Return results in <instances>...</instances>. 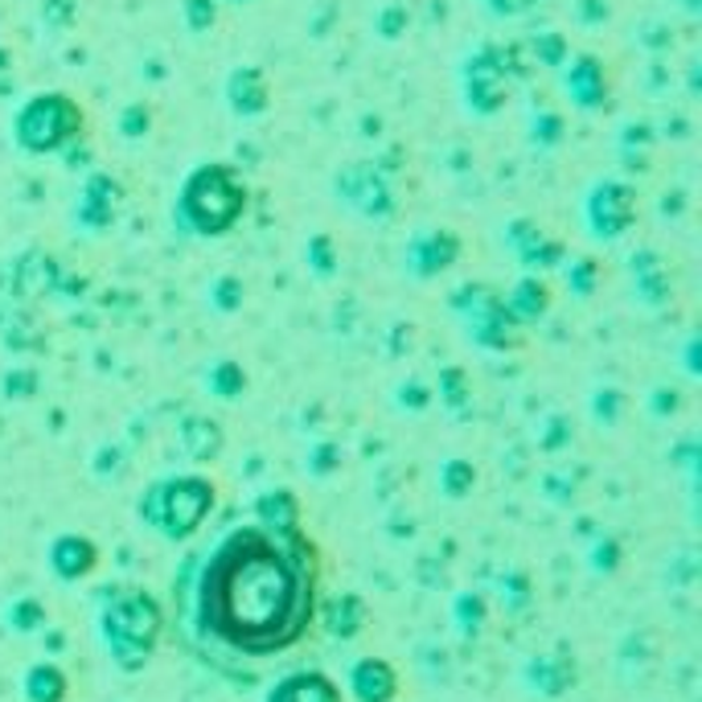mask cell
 Masks as SVG:
<instances>
[{
    "label": "cell",
    "mask_w": 702,
    "mask_h": 702,
    "mask_svg": "<svg viewBox=\"0 0 702 702\" xmlns=\"http://www.w3.org/2000/svg\"><path fill=\"white\" fill-rule=\"evenodd\" d=\"M682 390L678 387H653L649 390V415H653V419H669V415H678V411H682Z\"/></svg>",
    "instance_id": "obj_48"
},
{
    "label": "cell",
    "mask_w": 702,
    "mask_h": 702,
    "mask_svg": "<svg viewBox=\"0 0 702 702\" xmlns=\"http://www.w3.org/2000/svg\"><path fill=\"white\" fill-rule=\"evenodd\" d=\"M530 58H526V46L522 41H510V46H477L473 54L464 58L461 66V91H464V108L480 115V120H493L505 111L510 95H514V83L530 78Z\"/></svg>",
    "instance_id": "obj_6"
},
{
    "label": "cell",
    "mask_w": 702,
    "mask_h": 702,
    "mask_svg": "<svg viewBox=\"0 0 702 702\" xmlns=\"http://www.w3.org/2000/svg\"><path fill=\"white\" fill-rule=\"evenodd\" d=\"M563 140H567V120H563V111L538 108L535 120H530V145H535L538 152H551V148H559Z\"/></svg>",
    "instance_id": "obj_33"
},
{
    "label": "cell",
    "mask_w": 702,
    "mask_h": 702,
    "mask_svg": "<svg viewBox=\"0 0 702 702\" xmlns=\"http://www.w3.org/2000/svg\"><path fill=\"white\" fill-rule=\"evenodd\" d=\"M628 276H632V292L649 309H662L669 300V272L662 267V255L653 247H637L628 255Z\"/></svg>",
    "instance_id": "obj_21"
},
{
    "label": "cell",
    "mask_w": 702,
    "mask_h": 702,
    "mask_svg": "<svg viewBox=\"0 0 702 702\" xmlns=\"http://www.w3.org/2000/svg\"><path fill=\"white\" fill-rule=\"evenodd\" d=\"M41 632H46V645L54 649V653H58L62 645H66V632H62V628H50V625H46Z\"/></svg>",
    "instance_id": "obj_55"
},
{
    "label": "cell",
    "mask_w": 702,
    "mask_h": 702,
    "mask_svg": "<svg viewBox=\"0 0 702 702\" xmlns=\"http://www.w3.org/2000/svg\"><path fill=\"white\" fill-rule=\"evenodd\" d=\"M251 510H255V522L263 526H272V530H300L304 522V510H300V498H296V489L288 485H276V489H263L255 501H251Z\"/></svg>",
    "instance_id": "obj_22"
},
{
    "label": "cell",
    "mask_w": 702,
    "mask_h": 702,
    "mask_svg": "<svg viewBox=\"0 0 702 702\" xmlns=\"http://www.w3.org/2000/svg\"><path fill=\"white\" fill-rule=\"evenodd\" d=\"M517 263H522L526 272L542 276V272H551V267H563V263H567V242L542 230L530 247H522V251H517Z\"/></svg>",
    "instance_id": "obj_27"
},
{
    "label": "cell",
    "mask_w": 702,
    "mask_h": 702,
    "mask_svg": "<svg viewBox=\"0 0 702 702\" xmlns=\"http://www.w3.org/2000/svg\"><path fill=\"white\" fill-rule=\"evenodd\" d=\"M321 628L329 632L333 641H353V637H362L369 625V604L362 591H337L333 600H321Z\"/></svg>",
    "instance_id": "obj_16"
},
{
    "label": "cell",
    "mask_w": 702,
    "mask_h": 702,
    "mask_svg": "<svg viewBox=\"0 0 702 702\" xmlns=\"http://www.w3.org/2000/svg\"><path fill=\"white\" fill-rule=\"evenodd\" d=\"M353 702H394L403 694V678H399V665L387 657H358L346 674Z\"/></svg>",
    "instance_id": "obj_15"
},
{
    "label": "cell",
    "mask_w": 702,
    "mask_h": 702,
    "mask_svg": "<svg viewBox=\"0 0 702 702\" xmlns=\"http://www.w3.org/2000/svg\"><path fill=\"white\" fill-rule=\"evenodd\" d=\"M493 17L501 21H514V17H526V13H535L538 4H547V0H480Z\"/></svg>",
    "instance_id": "obj_51"
},
{
    "label": "cell",
    "mask_w": 702,
    "mask_h": 702,
    "mask_svg": "<svg viewBox=\"0 0 702 702\" xmlns=\"http://www.w3.org/2000/svg\"><path fill=\"white\" fill-rule=\"evenodd\" d=\"M177 440H181V452L193 464H214L226 452V427L214 415L189 411V415H181V424H177Z\"/></svg>",
    "instance_id": "obj_19"
},
{
    "label": "cell",
    "mask_w": 702,
    "mask_h": 702,
    "mask_svg": "<svg viewBox=\"0 0 702 702\" xmlns=\"http://www.w3.org/2000/svg\"><path fill=\"white\" fill-rule=\"evenodd\" d=\"M526 54L535 66H547V71H563V62L572 58V41L559 34V29H542L526 41Z\"/></svg>",
    "instance_id": "obj_28"
},
{
    "label": "cell",
    "mask_w": 702,
    "mask_h": 702,
    "mask_svg": "<svg viewBox=\"0 0 702 702\" xmlns=\"http://www.w3.org/2000/svg\"><path fill=\"white\" fill-rule=\"evenodd\" d=\"M501 296H505V309H510V316H514L522 329L542 325L554 309L551 284H547L542 276H535V272H522V276L514 279V288H510V292H501Z\"/></svg>",
    "instance_id": "obj_18"
},
{
    "label": "cell",
    "mask_w": 702,
    "mask_h": 702,
    "mask_svg": "<svg viewBox=\"0 0 702 702\" xmlns=\"http://www.w3.org/2000/svg\"><path fill=\"white\" fill-rule=\"evenodd\" d=\"M477 489V464L464 461V456H448L440 464V493L448 501H464Z\"/></svg>",
    "instance_id": "obj_30"
},
{
    "label": "cell",
    "mask_w": 702,
    "mask_h": 702,
    "mask_svg": "<svg viewBox=\"0 0 702 702\" xmlns=\"http://www.w3.org/2000/svg\"><path fill=\"white\" fill-rule=\"evenodd\" d=\"M251 210V185L230 161H202L177 185L173 222L193 239H226Z\"/></svg>",
    "instance_id": "obj_2"
},
{
    "label": "cell",
    "mask_w": 702,
    "mask_h": 702,
    "mask_svg": "<svg viewBox=\"0 0 702 702\" xmlns=\"http://www.w3.org/2000/svg\"><path fill=\"white\" fill-rule=\"evenodd\" d=\"M165 604L145 588H111L99 609V637L124 674H140L165 637Z\"/></svg>",
    "instance_id": "obj_3"
},
{
    "label": "cell",
    "mask_w": 702,
    "mask_h": 702,
    "mask_svg": "<svg viewBox=\"0 0 702 702\" xmlns=\"http://www.w3.org/2000/svg\"><path fill=\"white\" fill-rule=\"evenodd\" d=\"M542 235V226H538L535 218H510L505 226H501V242L510 247V251H522V247H530V242Z\"/></svg>",
    "instance_id": "obj_47"
},
{
    "label": "cell",
    "mask_w": 702,
    "mask_h": 702,
    "mask_svg": "<svg viewBox=\"0 0 702 702\" xmlns=\"http://www.w3.org/2000/svg\"><path fill=\"white\" fill-rule=\"evenodd\" d=\"M431 394H440V406H448L452 415H468L473 406V378L464 366H443L440 383L431 387Z\"/></svg>",
    "instance_id": "obj_25"
},
{
    "label": "cell",
    "mask_w": 702,
    "mask_h": 702,
    "mask_svg": "<svg viewBox=\"0 0 702 702\" xmlns=\"http://www.w3.org/2000/svg\"><path fill=\"white\" fill-rule=\"evenodd\" d=\"M37 390H41V374H37L34 366H13V369H4V378H0V394L13 399V403L34 399Z\"/></svg>",
    "instance_id": "obj_39"
},
{
    "label": "cell",
    "mask_w": 702,
    "mask_h": 702,
    "mask_svg": "<svg viewBox=\"0 0 702 702\" xmlns=\"http://www.w3.org/2000/svg\"><path fill=\"white\" fill-rule=\"evenodd\" d=\"M124 205H128V189L115 173L91 168L83 185H78V202H74V226L87 230V235H108L120 226L124 218Z\"/></svg>",
    "instance_id": "obj_10"
},
{
    "label": "cell",
    "mask_w": 702,
    "mask_h": 702,
    "mask_svg": "<svg viewBox=\"0 0 702 702\" xmlns=\"http://www.w3.org/2000/svg\"><path fill=\"white\" fill-rule=\"evenodd\" d=\"M563 91L572 99L575 111H609L612 108V74L609 62L591 50H572V58L563 62Z\"/></svg>",
    "instance_id": "obj_12"
},
{
    "label": "cell",
    "mask_w": 702,
    "mask_h": 702,
    "mask_svg": "<svg viewBox=\"0 0 702 702\" xmlns=\"http://www.w3.org/2000/svg\"><path fill=\"white\" fill-rule=\"evenodd\" d=\"M575 17H579V25H604L612 17V4L609 0H575Z\"/></svg>",
    "instance_id": "obj_53"
},
{
    "label": "cell",
    "mask_w": 702,
    "mask_h": 702,
    "mask_svg": "<svg viewBox=\"0 0 702 702\" xmlns=\"http://www.w3.org/2000/svg\"><path fill=\"white\" fill-rule=\"evenodd\" d=\"M452 620L461 628L468 641H477L485 620H489V600L480 596V591H456V600H452Z\"/></svg>",
    "instance_id": "obj_29"
},
{
    "label": "cell",
    "mask_w": 702,
    "mask_h": 702,
    "mask_svg": "<svg viewBox=\"0 0 702 702\" xmlns=\"http://www.w3.org/2000/svg\"><path fill=\"white\" fill-rule=\"evenodd\" d=\"M394 403H399V411H406V415H424L427 406L436 403V394H431V387H427L424 378H406V383H399V390H394Z\"/></svg>",
    "instance_id": "obj_45"
},
{
    "label": "cell",
    "mask_w": 702,
    "mask_h": 702,
    "mask_svg": "<svg viewBox=\"0 0 702 702\" xmlns=\"http://www.w3.org/2000/svg\"><path fill=\"white\" fill-rule=\"evenodd\" d=\"M448 309L461 316L468 341L480 346L485 353H517L526 346V329L510 316L505 296L485 279H468L461 288H452Z\"/></svg>",
    "instance_id": "obj_7"
},
{
    "label": "cell",
    "mask_w": 702,
    "mask_h": 702,
    "mask_svg": "<svg viewBox=\"0 0 702 702\" xmlns=\"http://www.w3.org/2000/svg\"><path fill=\"white\" fill-rule=\"evenodd\" d=\"M686 369L699 374V337H690V346H686Z\"/></svg>",
    "instance_id": "obj_56"
},
{
    "label": "cell",
    "mask_w": 702,
    "mask_h": 702,
    "mask_svg": "<svg viewBox=\"0 0 702 702\" xmlns=\"http://www.w3.org/2000/svg\"><path fill=\"white\" fill-rule=\"evenodd\" d=\"M222 99L235 120H263L272 111V78L263 66H235L222 83Z\"/></svg>",
    "instance_id": "obj_13"
},
{
    "label": "cell",
    "mask_w": 702,
    "mask_h": 702,
    "mask_svg": "<svg viewBox=\"0 0 702 702\" xmlns=\"http://www.w3.org/2000/svg\"><path fill=\"white\" fill-rule=\"evenodd\" d=\"M575 440V424L567 419V415H559V411H551L542 424H538V452H563L567 443Z\"/></svg>",
    "instance_id": "obj_38"
},
{
    "label": "cell",
    "mask_w": 702,
    "mask_h": 702,
    "mask_svg": "<svg viewBox=\"0 0 702 702\" xmlns=\"http://www.w3.org/2000/svg\"><path fill=\"white\" fill-rule=\"evenodd\" d=\"M588 563H591V572L596 575H616L620 572V563H625V547H620L612 535H600L596 542H591Z\"/></svg>",
    "instance_id": "obj_41"
},
{
    "label": "cell",
    "mask_w": 702,
    "mask_h": 702,
    "mask_svg": "<svg viewBox=\"0 0 702 702\" xmlns=\"http://www.w3.org/2000/svg\"><path fill=\"white\" fill-rule=\"evenodd\" d=\"M464 259V239L452 226H431V230H415L403 247V272L411 279H440L448 276Z\"/></svg>",
    "instance_id": "obj_11"
},
{
    "label": "cell",
    "mask_w": 702,
    "mask_h": 702,
    "mask_svg": "<svg viewBox=\"0 0 702 702\" xmlns=\"http://www.w3.org/2000/svg\"><path fill=\"white\" fill-rule=\"evenodd\" d=\"M591 419L604 427H616L628 411V394L620 387H596L591 390Z\"/></svg>",
    "instance_id": "obj_34"
},
{
    "label": "cell",
    "mask_w": 702,
    "mask_h": 702,
    "mask_svg": "<svg viewBox=\"0 0 702 702\" xmlns=\"http://www.w3.org/2000/svg\"><path fill=\"white\" fill-rule=\"evenodd\" d=\"M205 300H210V309L222 316L239 313L242 300H247V284H242V276H235V272H222V276L210 279V292H205Z\"/></svg>",
    "instance_id": "obj_32"
},
{
    "label": "cell",
    "mask_w": 702,
    "mask_h": 702,
    "mask_svg": "<svg viewBox=\"0 0 702 702\" xmlns=\"http://www.w3.org/2000/svg\"><path fill=\"white\" fill-rule=\"evenodd\" d=\"M4 625L13 628V632H21V637H34V632H41V628L50 625V612H46V604L37 596H21L4 612Z\"/></svg>",
    "instance_id": "obj_31"
},
{
    "label": "cell",
    "mask_w": 702,
    "mask_h": 702,
    "mask_svg": "<svg viewBox=\"0 0 702 702\" xmlns=\"http://www.w3.org/2000/svg\"><path fill=\"white\" fill-rule=\"evenodd\" d=\"M83 136H91V120L71 91L25 95L21 108L13 111V145L29 156H58Z\"/></svg>",
    "instance_id": "obj_5"
},
{
    "label": "cell",
    "mask_w": 702,
    "mask_h": 702,
    "mask_svg": "<svg viewBox=\"0 0 702 702\" xmlns=\"http://www.w3.org/2000/svg\"><path fill=\"white\" fill-rule=\"evenodd\" d=\"M637 41H641L645 50H653V54H665V50L674 46V34H669V25H665V21H645V25H641V34H637Z\"/></svg>",
    "instance_id": "obj_50"
},
{
    "label": "cell",
    "mask_w": 702,
    "mask_h": 702,
    "mask_svg": "<svg viewBox=\"0 0 702 702\" xmlns=\"http://www.w3.org/2000/svg\"><path fill=\"white\" fill-rule=\"evenodd\" d=\"M74 21H78V0H41V25L66 34Z\"/></svg>",
    "instance_id": "obj_46"
},
{
    "label": "cell",
    "mask_w": 702,
    "mask_h": 702,
    "mask_svg": "<svg viewBox=\"0 0 702 702\" xmlns=\"http://www.w3.org/2000/svg\"><path fill=\"white\" fill-rule=\"evenodd\" d=\"M406 25H411V13H406V4H399V0H387L374 13V34L383 37V41H399L406 34Z\"/></svg>",
    "instance_id": "obj_43"
},
{
    "label": "cell",
    "mask_w": 702,
    "mask_h": 702,
    "mask_svg": "<svg viewBox=\"0 0 702 702\" xmlns=\"http://www.w3.org/2000/svg\"><path fill=\"white\" fill-rule=\"evenodd\" d=\"M46 563H50V572H54L58 584H83V579H91V575L99 572L103 551H99V542H95L91 535L66 530V535H58L54 542H50Z\"/></svg>",
    "instance_id": "obj_14"
},
{
    "label": "cell",
    "mask_w": 702,
    "mask_h": 702,
    "mask_svg": "<svg viewBox=\"0 0 702 702\" xmlns=\"http://www.w3.org/2000/svg\"><path fill=\"white\" fill-rule=\"evenodd\" d=\"M91 468L99 480H120L128 473V448H124V443H103V448L95 452Z\"/></svg>",
    "instance_id": "obj_44"
},
{
    "label": "cell",
    "mask_w": 702,
    "mask_h": 702,
    "mask_svg": "<svg viewBox=\"0 0 702 702\" xmlns=\"http://www.w3.org/2000/svg\"><path fill=\"white\" fill-rule=\"evenodd\" d=\"M218 17H222V0H181V25L189 34H210L218 29Z\"/></svg>",
    "instance_id": "obj_37"
},
{
    "label": "cell",
    "mask_w": 702,
    "mask_h": 702,
    "mask_svg": "<svg viewBox=\"0 0 702 702\" xmlns=\"http://www.w3.org/2000/svg\"><path fill=\"white\" fill-rule=\"evenodd\" d=\"M378 128H383V120H378V115L369 120V115H366V131H362V136H378Z\"/></svg>",
    "instance_id": "obj_58"
},
{
    "label": "cell",
    "mask_w": 702,
    "mask_h": 702,
    "mask_svg": "<svg viewBox=\"0 0 702 702\" xmlns=\"http://www.w3.org/2000/svg\"><path fill=\"white\" fill-rule=\"evenodd\" d=\"M304 468H309V477L329 480L333 473L341 468V443H337V440H316V443H309V456H304Z\"/></svg>",
    "instance_id": "obj_40"
},
{
    "label": "cell",
    "mask_w": 702,
    "mask_h": 702,
    "mask_svg": "<svg viewBox=\"0 0 702 702\" xmlns=\"http://www.w3.org/2000/svg\"><path fill=\"white\" fill-rule=\"evenodd\" d=\"M62 165L71 168V173H91V165H95V145H91V136H83V140H74V145H66L62 152Z\"/></svg>",
    "instance_id": "obj_49"
},
{
    "label": "cell",
    "mask_w": 702,
    "mask_h": 702,
    "mask_svg": "<svg viewBox=\"0 0 702 702\" xmlns=\"http://www.w3.org/2000/svg\"><path fill=\"white\" fill-rule=\"evenodd\" d=\"M682 210H686V193H682V189H674V193H665V198H662V214H665V218H669V214H682Z\"/></svg>",
    "instance_id": "obj_54"
},
{
    "label": "cell",
    "mask_w": 702,
    "mask_h": 702,
    "mask_svg": "<svg viewBox=\"0 0 702 702\" xmlns=\"http://www.w3.org/2000/svg\"><path fill=\"white\" fill-rule=\"evenodd\" d=\"M304 267L316 279H333L341 272V247H337V239H333L329 230L309 235V242H304Z\"/></svg>",
    "instance_id": "obj_26"
},
{
    "label": "cell",
    "mask_w": 702,
    "mask_h": 702,
    "mask_svg": "<svg viewBox=\"0 0 702 702\" xmlns=\"http://www.w3.org/2000/svg\"><path fill=\"white\" fill-rule=\"evenodd\" d=\"M522 682L530 686L538 699H563L579 682V674H575V662L567 653H535L522 665Z\"/></svg>",
    "instance_id": "obj_17"
},
{
    "label": "cell",
    "mask_w": 702,
    "mask_h": 702,
    "mask_svg": "<svg viewBox=\"0 0 702 702\" xmlns=\"http://www.w3.org/2000/svg\"><path fill=\"white\" fill-rule=\"evenodd\" d=\"M222 4H251V0H222Z\"/></svg>",
    "instance_id": "obj_60"
},
{
    "label": "cell",
    "mask_w": 702,
    "mask_h": 702,
    "mask_svg": "<svg viewBox=\"0 0 702 702\" xmlns=\"http://www.w3.org/2000/svg\"><path fill=\"white\" fill-rule=\"evenodd\" d=\"M218 505V485L205 473H177V477H156L145 485L136 501V514L145 526L168 542H189L202 530Z\"/></svg>",
    "instance_id": "obj_4"
},
{
    "label": "cell",
    "mask_w": 702,
    "mask_h": 702,
    "mask_svg": "<svg viewBox=\"0 0 702 702\" xmlns=\"http://www.w3.org/2000/svg\"><path fill=\"white\" fill-rule=\"evenodd\" d=\"M637 185L625 177H600L584 198V222L596 242H620L637 226Z\"/></svg>",
    "instance_id": "obj_9"
},
{
    "label": "cell",
    "mask_w": 702,
    "mask_h": 702,
    "mask_svg": "<svg viewBox=\"0 0 702 702\" xmlns=\"http://www.w3.org/2000/svg\"><path fill=\"white\" fill-rule=\"evenodd\" d=\"M498 591H501L505 612H514V616H522V612L530 609V600H535V584H530V575L526 572H505L498 579Z\"/></svg>",
    "instance_id": "obj_35"
},
{
    "label": "cell",
    "mask_w": 702,
    "mask_h": 702,
    "mask_svg": "<svg viewBox=\"0 0 702 702\" xmlns=\"http://www.w3.org/2000/svg\"><path fill=\"white\" fill-rule=\"evenodd\" d=\"M542 489H547V498L559 501V505H572L575 498V480L567 473H547L542 477Z\"/></svg>",
    "instance_id": "obj_52"
},
{
    "label": "cell",
    "mask_w": 702,
    "mask_h": 702,
    "mask_svg": "<svg viewBox=\"0 0 702 702\" xmlns=\"http://www.w3.org/2000/svg\"><path fill=\"white\" fill-rule=\"evenodd\" d=\"M9 71H13V50L0 46V74H9Z\"/></svg>",
    "instance_id": "obj_57"
},
{
    "label": "cell",
    "mask_w": 702,
    "mask_h": 702,
    "mask_svg": "<svg viewBox=\"0 0 702 702\" xmlns=\"http://www.w3.org/2000/svg\"><path fill=\"white\" fill-rule=\"evenodd\" d=\"M173 600L193 645H205V657L214 665L272 662L300 645L316 625V538L304 526H235L205 554L185 563L181 579L173 584Z\"/></svg>",
    "instance_id": "obj_1"
},
{
    "label": "cell",
    "mask_w": 702,
    "mask_h": 702,
    "mask_svg": "<svg viewBox=\"0 0 702 702\" xmlns=\"http://www.w3.org/2000/svg\"><path fill=\"white\" fill-rule=\"evenodd\" d=\"M25 702H66L71 699V678L58 662H34L25 669Z\"/></svg>",
    "instance_id": "obj_23"
},
{
    "label": "cell",
    "mask_w": 702,
    "mask_h": 702,
    "mask_svg": "<svg viewBox=\"0 0 702 702\" xmlns=\"http://www.w3.org/2000/svg\"><path fill=\"white\" fill-rule=\"evenodd\" d=\"M152 103L148 99H131V103H124V111H120V136L128 140V145H136V140H145L148 131H152Z\"/></svg>",
    "instance_id": "obj_36"
},
{
    "label": "cell",
    "mask_w": 702,
    "mask_h": 702,
    "mask_svg": "<svg viewBox=\"0 0 702 702\" xmlns=\"http://www.w3.org/2000/svg\"><path fill=\"white\" fill-rule=\"evenodd\" d=\"M333 193L337 202L353 210L366 222H390L399 214V193H394V177L378 161H350L333 173Z\"/></svg>",
    "instance_id": "obj_8"
},
{
    "label": "cell",
    "mask_w": 702,
    "mask_h": 702,
    "mask_svg": "<svg viewBox=\"0 0 702 702\" xmlns=\"http://www.w3.org/2000/svg\"><path fill=\"white\" fill-rule=\"evenodd\" d=\"M263 702H346V694L325 669H296L284 674Z\"/></svg>",
    "instance_id": "obj_20"
},
{
    "label": "cell",
    "mask_w": 702,
    "mask_h": 702,
    "mask_svg": "<svg viewBox=\"0 0 702 702\" xmlns=\"http://www.w3.org/2000/svg\"><path fill=\"white\" fill-rule=\"evenodd\" d=\"M686 9H690V13H699V0H682Z\"/></svg>",
    "instance_id": "obj_59"
},
{
    "label": "cell",
    "mask_w": 702,
    "mask_h": 702,
    "mask_svg": "<svg viewBox=\"0 0 702 702\" xmlns=\"http://www.w3.org/2000/svg\"><path fill=\"white\" fill-rule=\"evenodd\" d=\"M567 288H572V296H579V300L596 296V288H600V263L591 255H579L575 263H567Z\"/></svg>",
    "instance_id": "obj_42"
},
{
    "label": "cell",
    "mask_w": 702,
    "mask_h": 702,
    "mask_svg": "<svg viewBox=\"0 0 702 702\" xmlns=\"http://www.w3.org/2000/svg\"><path fill=\"white\" fill-rule=\"evenodd\" d=\"M247 387H251V378H247L242 362H235V358H218L214 366L205 369V390H210L218 403H235V399H242Z\"/></svg>",
    "instance_id": "obj_24"
}]
</instances>
